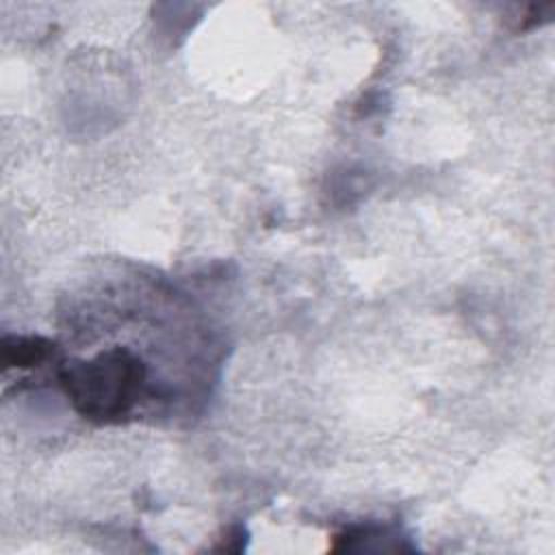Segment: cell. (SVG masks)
I'll use <instances>...</instances> for the list:
<instances>
[{
	"label": "cell",
	"mask_w": 555,
	"mask_h": 555,
	"mask_svg": "<svg viewBox=\"0 0 555 555\" xmlns=\"http://www.w3.org/2000/svg\"><path fill=\"white\" fill-rule=\"evenodd\" d=\"M59 347L43 336H4L0 343V362L4 371L11 369H39L56 360Z\"/></svg>",
	"instance_id": "2"
},
{
	"label": "cell",
	"mask_w": 555,
	"mask_h": 555,
	"mask_svg": "<svg viewBox=\"0 0 555 555\" xmlns=\"http://www.w3.org/2000/svg\"><path fill=\"white\" fill-rule=\"evenodd\" d=\"M555 13V4L553 2H546V4H525L516 11L514 15V30L516 33H525V30H531L535 26H542L546 22H551Z\"/></svg>",
	"instance_id": "4"
},
{
	"label": "cell",
	"mask_w": 555,
	"mask_h": 555,
	"mask_svg": "<svg viewBox=\"0 0 555 555\" xmlns=\"http://www.w3.org/2000/svg\"><path fill=\"white\" fill-rule=\"evenodd\" d=\"M245 527L234 525L225 531V538L221 540V544H217L212 551H243L245 548Z\"/></svg>",
	"instance_id": "5"
},
{
	"label": "cell",
	"mask_w": 555,
	"mask_h": 555,
	"mask_svg": "<svg viewBox=\"0 0 555 555\" xmlns=\"http://www.w3.org/2000/svg\"><path fill=\"white\" fill-rule=\"evenodd\" d=\"M412 548L401 544V538L390 527L377 525H356L347 527L334 535L332 551H405Z\"/></svg>",
	"instance_id": "3"
},
{
	"label": "cell",
	"mask_w": 555,
	"mask_h": 555,
	"mask_svg": "<svg viewBox=\"0 0 555 555\" xmlns=\"http://www.w3.org/2000/svg\"><path fill=\"white\" fill-rule=\"evenodd\" d=\"M72 408L100 425L121 423L145 395L147 369L130 347H108L87 360H67L56 369Z\"/></svg>",
	"instance_id": "1"
}]
</instances>
